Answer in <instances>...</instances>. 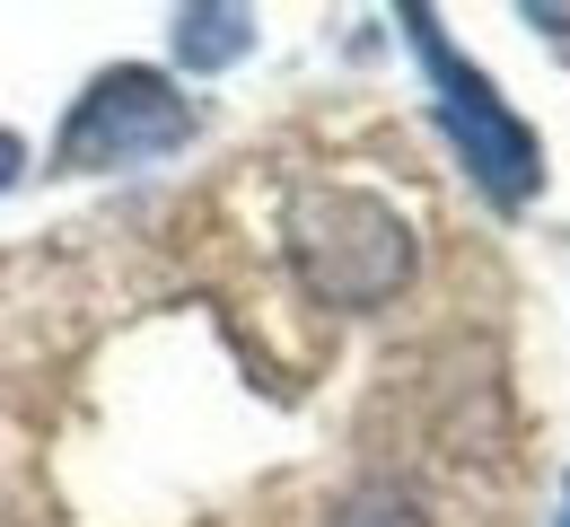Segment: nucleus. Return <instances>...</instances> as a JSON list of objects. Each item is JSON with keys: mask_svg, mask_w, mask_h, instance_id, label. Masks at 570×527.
I'll return each mask as SVG.
<instances>
[{"mask_svg": "<svg viewBox=\"0 0 570 527\" xmlns=\"http://www.w3.org/2000/svg\"><path fill=\"white\" fill-rule=\"evenodd\" d=\"M289 255H298V282L325 308H386L413 282L404 212L360 185H307L289 203Z\"/></svg>", "mask_w": 570, "mask_h": 527, "instance_id": "f257e3e1", "label": "nucleus"}, {"mask_svg": "<svg viewBox=\"0 0 570 527\" xmlns=\"http://www.w3.org/2000/svg\"><path fill=\"white\" fill-rule=\"evenodd\" d=\"M404 36H413V53H422L430 88H439V124H448V141L465 150V176L492 194L500 212H518V203L544 185V141L500 106L492 79L474 71V62H456V45L439 36L430 9H404Z\"/></svg>", "mask_w": 570, "mask_h": 527, "instance_id": "f03ea898", "label": "nucleus"}, {"mask_svg": "<svg viewBox=\"0 0 570 527\" xmlns=\"http://www.w3.org/2000/svg\"><path fill=\"white\" fill-rule=\"evenodd\" d=\"M194 124H203V115L176 97V79L141 71V62H115V71L88 79V97L71 106V124H62V141H53V167H62V176L149 167V158L185 150Z\"/></svg>", "mask_w": 570, "mask_h": 527, "instance_id": "7ed1b4c3", "label": "nucleus"}, {"mask_svg": "<svg viewBox=\"0 0 570 527\" xmlns=\"http://www.w3.org/2000/svg\"><path fill=\"white\" fill-rule=\"evenodd\" d=\"M255 53V9H228V0H194L176 9V62L185 71H228Z\"/></svg>", "mask_w": 570, "mask_h": 527, "instance_id": "20e7f679", "label": "nucleus"}, {"mask_svg": "<svg viewBox=\"0 0 570 527\" xmlns=\"http://www.w3.org/2000/svg\"><path fill=\"white\" fill-rule=\"evenodd\" d=\"M334 527H430V519L413 510V501H404V492H360V501H352V510H343Z\"/></svg>", "mask_w": 570, "mask_h": 527, "instance_id": "39448f33", "label": "nucleus"}, {"mask_svg": "<svg viewBox=\"0 0 570 527\" xmlns=\"http://www.w3.org/2000/svg\"><path fill=\"white\" fill-rule=\"evenodd\" d=\"M18 176H27V141H18V133H0V194H9Z\"/></svg>", "mask_w": 570, "mask_h": 527, "instance_id": "423d86ee", "label": "nucleus"}]
</instances>
